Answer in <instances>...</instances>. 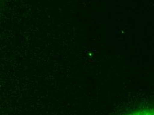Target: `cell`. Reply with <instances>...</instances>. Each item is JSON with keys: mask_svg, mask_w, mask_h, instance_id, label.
Wrapping results in <instances>:
<instances>
[{"mask_svg": "<svg viewBox=\"0 0 154 115\" xmlns=\"http://www.w3.org/2000/svg\"><path fill=\"white\" fill-rule=\"evenodd\" d=\"M128 115H154L153 110L150 108H145L140 111H134L133 113H130Z\"/></svg>", "mask_w": 154, "mask_h": 115, "instance_id": "obj_1", "label": "cell"}]
</instances>
